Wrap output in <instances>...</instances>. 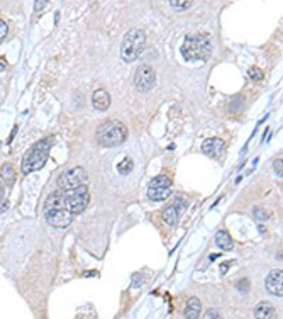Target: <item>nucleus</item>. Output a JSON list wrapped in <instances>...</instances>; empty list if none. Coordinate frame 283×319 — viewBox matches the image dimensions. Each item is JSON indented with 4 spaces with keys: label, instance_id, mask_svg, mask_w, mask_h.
Masks as SVG:
<instances>
[{
    "label": "nucleus",
    "instance_id": "obj_17",
    "mask_svg": "<svg viewBox=\"0 0 283 319\" xmlns=\"http://www.w3.org/2000/svg\"><path fill=\"white\" fill-rule=\"evenodd\" d=\"M216 245L219 246L220 250H224V251H229V250H232V239L229 234L226 233V231H219V233L216 234Z\"/></svg>",
    "mask_w": 283,
    "mask_h": 319
},
{
    "label": "nucleus",
    "instance_id": "obj_12",
    "mask_svg": "<svg viewBox=\"0 0 283 319\" xmlns=\"http://www.w3.org/2000/svg\"><path fill=\"white\" fill-rule=\"evenodd\" d=\"M92 104L97 111H107L109 106H110V95H109L107 90H104V89L95 90L92 97Z\"/></svg>",
    "mask_w": 283,
    "mask_h": 319
},
{
    "label": "nucleus",
    "instance_id": "obj_29",
    "mask_svg": "<svg viewBox=\"0 0 283 319\" xmlns=\"http://www.w3.org/2000/svg\"><path fill=\"white\" fill-rule=\"evenodd\" d=\"M44 5H46V2H43V0H41V2H36V3H34V9H36V10H41Z\"/></svg>",
    "mask_w": 283,
    "mask_h": 319
},
{
    "label": "nucleus",
    "instance_id": "obj_15",
    "mask_svg": "<svg viewBox=\"0 0 283 319\" xmlns=\"http://www.w3.org/2000/svg\"><path fill=\"white\" fill-rule=\"evenodd\" d=\"M0 179L5 182V185H14L16 182V172H14L12 165L10 163H3L2 168H0Z\"/></svg>",
    "mask_w": 283,
    "mask_h": 319
},
{
    "label": "nucleus",
    "instance_id": "obj_28",
    "mask_svg": "<svg viewBox=\"0 0 283 319\" xmlns=\"http://www.w3.org/2000/svg\"><path fill=\"white\" fill-rule=\"evenodd\" d=\"M7 209H9V201H7V199H3V201H0V214L5 212Z\"/></svg>",
    "mask_w": 283,
    "mask_h": 319
},
{
    "label": "nucleus",
    "instance_id": "obj_23",
    "mask_svg": "<svg viewBox=\"0 0 283 319\" xmlns=\"http://www.w3.org/2000/svg\"><path fill=\"white\" fill-rule=\"evenodd\" d=\"M263 70L258 67H251L249 68V78L251 80H263Z\"/></svg>",
    "mask_w": 283,
    "mask_h": 319
},
{
    "label": "nucleus",
    "instance_id": "obj_25",
    "mask_svg": "<svg viewBox=\"0 0 283 319\" xmlns=\"http://www.w3.org/2000/svg\"><path fill=\"white\" fill-rule=\"evenodd\" d=\"M204 319H222L220 318V314L217 313L216 309H209L207 313L204 314Z\"/></svg>",
    "mask_w": 283,
    "mask_h": 319
},
{
    "label": "nucleus",
    "instance_id": "obj_19",
    "mask_svg": "<svg viewBox=\"0 0 283 319\" xmlns=\"http://www.w3.org/2000/svg\"><path fill=\"white\" fill-rule=\"evenodd\" d=\"M150 188H172V179L168 175H158L150 182Z\"/></svg>",
    "mask_w": 283,
    "mask_h": 319
},
{
    "label": "nucleus",
    "instance_id": "obj_7",
    "mask_svg": "<svg viewBox=\"0 0 283 319\" xmlns=\"http://www.w3.org/2000/svg\"><path fill=\"white\" fill-rule=\"evenodd\" d=\"M156 83V71L150 65H141L134 75V85L139 92H150Z\"/></svg>",
    "mask_w": 283,
    "mask_h": 319
},
{
    "label": "nucleus",
    "instance_id": "obj_13",
    "mask_svg": "<svg viewBox=\"0 0 283 319\" xmlns=\"http://www.w3.org/2000/svg\"><path fill=\"white\" fill-rule=\"evenodd\" d=\"M51 209H66V202H65V192H54L44 201V211H51Z\"/></svg>",
    "mask_w": 283,
    "mask_h": 319
},
{
    "label": "nucleus",
    "instance_id": "obj_8",
    "mask_svg": "<svg viewBox=\"0 0 283 319\" xmlns=\"http://www.w3.org/2000/svg\"><path fill=\"white\" fill-rule=\"evenodd\" d=\"M46 223L53 228H66L73 221V214L68 209H51V211H44Z\"/></svg>",
    "mask_w": 283,
    "mask_h": 319
},
{
    "label": "nucleus",
    "instance_id": "obj_16",
    "mask_svg": "<svg viewBox=\"0 0 283 319\" xmlns=\"http://www.w3.org/2000/svg\"><path fill=\"white\" fill-rule=\"evenodd\" d=\"M161 217H163V221H165V224L175 226V224L178 223V209H176L175 205H168V207L163 211Z\"/></svg>",
    "mask_w": 283,
    "mask_h": 319
},
{
    "label": "nucleus",
    "instance_id": "obj_3",
    "mask_svg": "<svg viewBox=\"0 0 283 319\" xmlns=\"http://www.w3.org/2000/svg\"><path fill=\"white\" fill-rule=\"evenodd\" d=\"M95 136L100 146L114 148L126 141V137H128V128L121 121H105L104 124L99 126Z\"/></svg>",
    "mask_w": 283,
    "mask_h": 319
},
{
    "label": "nucleus",
    "instance_id": "obj_14",
    "mask_svg": "<svg viewBox=\"0 0 283 319\" xmlns=\"http://www.w3.org/2000/svg\"><path fill=\"white\" fill-rule=\"evenodd\" d=\"M202 311V304L197 297H190L187 300V306H185V318L187 319H198Z\"/></svg>",
    "mask_w": 283,
    "mask_h": 319
},
{
    "label": "nucleus",
    "instance_id": "obj_1",
    "mask_svg": "<svg viewBox=\"0 0 283 319\" xmlns=\"http://www.w3.org/2000/svg\"><path fill=\"white\" fill-rule=\"evenodd\" d=\"M181 54L187 61H205L212 54V41L207 34H188L181 46Z\"/></svg>",
    "mask_w": 283,
    "mask_h": 319
},
{
    "label": "nucleus",
    "instance_id": "obj_24",
    "mask_svg": "<svg viewBox=\"0 0 283 319\" xmlns=\"http://www.w3.org/2000/svg\"><path fill=\"white\" fill-rule=\"evenodd\" d=\"M273 168H275V173L282 177V173H283V161H282V158L280 160H275V161H273Z\"/></svg>",
    "mask_w": 283,
    "mask_h": 319
},
{
    "label": "nucleus",
    "instance_id": "obj_4",
    "mask_svg": "<svg viewBox=\"0 0 283 319\" xmlns=\"http://www.w3.org/2000/svg\"><path fill=\"white\" fill-rule=\"evenodd\" d=\"M144 46H146V34L141 29H129L122 39L121 46V56L124 61H136L141 56Z\"/></svg>",
    "mask_w": 283,
    "mask_h": 319
},
{
    "label": "nucleus",
    "instance_id": "obj_27",
    "mask_svg": "<svg viewBox=\"0 0 283 319\" xmlns=\"http://www.w3.org/2000/svg\"><path fill=\"white\" fill-rule=\"evenodd\" d=\"M238 291L239 292H248V278H242L238 284Z\"/></svg>",
    "mask_w": 283,
    "mask_h": 319
},
{
    "label": "nucleus",
    "instance_id": "obj_22",
    "mask_svg": "<svg viewBox=\"0 0 283 319\" xmlns=\"http://www.w3.org/2000/svg\"><path fill=\"white\" fill-rule=\"evenodd\" d=\"M253 216H255L258 221H266L268 217H270V214L264 211V209H261V207H255V209H253Z\"/></svg>",
    "mask_w": 283,
    "mask_h": 319
},
{
    "label": "nucleus",
    "instance_id": "obj_2",
    "mask_svg": "<svg viewBox=\"0 0 283 319\" xmlns=\"http://www.w3.org/2000/svg\"><path fill=\"white\" fill-rule=\"evenodd\" d=\"M51 144H53V137H44V139H41L39 143H36L34 146L24 155L22 161H21V170H22V173L27 175V173L36 172V170H41L43 166L46 165V161H48Z\"/></svg>",
    "mask_w": 283,
    "mask_h": 319
},
{
    "label": "nucleus",
    "instance_id": "obj_6",
    "mask_svg": "<svg viewBox=\"0 0 283 319\" xmlns=\"http://www.w3.org/2000/svg\"><path fill=\"white\" fill-rule=\"evenodd\" d=\"M65 202H66V209L71 214L83 212L87 209V205H88V202H90L88 187L82 185V187L75 188V190L65 192Z\"/></svg>",
    "mask_w": 283,
    "mask_h": 319
},
{
    "label": "nucleus",
    "instance_id": "obj_18",
    "mask_svg": "<svg viewBox=\"0 0 283 319\" xmlns=\"http://www.w3.org/2000/svg\"><path fill=\"white\" fill-rule=\"evenodd\" d=\"M170 190H172V188H150V190H148V197L153 202L165 201V199L170 197Z\"/></svg>",
    "mask_w": 283,
    "mask_h": 319
},
{
    "label": "nucleus",
    "instance_id": "obj_26",
    "mask_svg": "<svg viewBox=\"0 0 283 319\" xmlns=\"http://www.w3.org/2000/svg\"><path fill=\"white\" fill-rule=\"evenodd\" d=\"M7 32H9V27H7L5 21H2V19H0V41H2V39L5 38V36H7Z\"/></svg>",
    "mask_w": 283,
    "mask_h": 319
},
{
    "label": "nucleus",
    "instance_id": "obj_30",
    "mask_svg": "<svg viewBox=\"0 0 283 319\" xmlns=\"http://www.w3.org/2000/svg\"><path fill=\"white\" fill-rule=\"evenodd\" d=\"M7 68V63H5V60L3 58H0V71H3Z\"/></svg>",
    "mask_w": 283,
    "mask_h": 319
},
{
    "label": "nucleus",
    "instance_id": "obj_5",
    "mask_svg": "<svg viewBox=\"0 0 283 319\" xmlns=\"http://www.w3.org/2000/svg\"><path fill=\"white\" fill-rule=\"evenodd\" d=\"M87 180H88V175H87L85 168H82V166H73V168L61 173V175L58 177L56 183H58V187L61 188V192H70L82 185H87L85 183Z\"/></svg>",
    "mask_w": 283,
    "mask_h": 319
},
{
    "label": "nucleus",
    "instance_id": "obj_11",
    "mask_svg": "<svg viewBox=\"0 0 283 319\" xmlns=\"http://www.w3.org/2000/svg\"><path fill=\"white\" fill-rule=\"evenodd\" d=\"M255 318L256 319H277V311H275L273 304L268 300H261L255 307Z\"/></svg>",
    "mask_w": 283,
    "mask_h": 319
},
{
    "label": "nucleus",
    "instance_id": "obj_31",
    "mask_svg": "<svg viewBox=\"0 0 283 319\" xmlns=\"http://www.w3.org/2000/svg\"><path fill=\"white\" fill-rule=\"evenodd\" d=\"M0 201H3V187L0 185Z\"/></svg>",
    "mask_w": 283,
    "mask_h": 319
},
{
    "label": "nucleus",
    "instance_id": "obj_9",
    "mask_svg": "<svg viewBox=\"0 0 283 319\" xmlns=\"http://www.w3.org/2000/svg\"><path fill=\"white\" fill-rule=\"evenodd\" d=\"M264 285H266V291L270 294H273V296H277V297H282V294H283V270L282 268L280 270L270 272Z\"/></svg>",
    "mask_w": 283,
    "mask_h": 319
},
{
    "label": "nucleus",
    "instance_id": "obj_10",
    "mask_svg": "<svg viewBox=\"0 0 283 319\" xmlns=\"http://www.w3.org/2000/svg\"><path fill=\"white\" fill-rule=\"evenodd\" d=\"M202 151L205 155H210V157H220L224 153V141L219 139V137L205 139L204 144H202Z\"/></svg>",
    "mask_w": 283,
    "mask_h": 319
},
{
    "label": "nucleus",
    "instance_id": "obj_20",
    "mask_svg": "<svg viewBox=\"0 0 283 319\" xmlns=\"http://www.w3.org/2000/svg\"><path fill=\"white\" fill-rule=\"evenodd\" d=\"M194 3L190 0H170V7L176 12H183V10H188Z\"/></svg>",
    "mask_w": 283,
    "mask_h": 319
},
{
    "label": "nucleus",
    "instance_id": "obj_21",
    "mask_svg": "<svg viewBox=\"0 0 283 319\" xmlns=\"http://www.w3.org/2000/svg\"><path fill=\"white\" fill-rule=\"evenodd\" d=\"M132 166H134L132 160L126 157L121 163H117V172H119V173H122V175H128V173L131 172V170H132Z\"/></svg>",
    "mask_w": 283,
    "mask_h": 319
}]
</instances>
